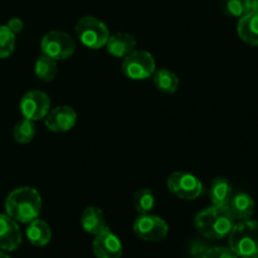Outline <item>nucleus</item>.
Returning a JSON list of instances; mask_svg holds the SVG:
<instances>
[{
	"label": "nucleus",
	"mask_w": 258,
	"mask_h": 258,
	"mask_svg": "<svg viewBox=\"0 0 258 258\" xmlns=\"http://www.w3.org/2000/svg\"><path fill=\"white\" fill-rule=\"evenodd\" d=\"M34 72L35 76L39 78L43 82H50L55 78L58 72L57 60L53 58L47 57V55L42 54L37 58L34 64Z\"/></svg>",
	"instance_id": "aec40b11"
},
{
	"label": "nucleus",
	"mask_w": 258,
	"mask_h": 258,
	"mask_svg": "<svg viewBox=\"0 0 258 258\" xmlns=\"http://www.w3.org/2000/svg\"><path fill=\"white\" fill-rule=\"evenodd\" d=\"M15 48V34L7 27L0 25V58H8Z\"/></svg>",
	"instance_id": "b1692460"
},
{
	"label": "nucleus",
	"mask_w": 258,
	"mask_h": 258,
	"mask_svg": "<svg viewBox=\"0 0 258 258\" xmlns=\"http://www.w3.org/2000/svg\"><path fill=\"white\" fill-rule=\"evenodd\" d=\"M0 258H10L8 254H5L4 252H0Z\"/></svg>",
	"instance_id": "c85d7f7f"
},
{
	"label": "nucleus",
	"mask_w": 258,
	"mask_h": 258,
	"mask_svg": "<svg viewBox=\"0 0 258 258\" xmlns=\"http://www.w3.org/2000/svg\"><path fill=\"white\" fill-rule=\"evenodd\" d=\"M207 249H208V247L204 246L203 243H196L191 248V254H193L194 258H203Z\"/></svg>",
	"instance_id": "bb28decb"
},
{
	"label": "nucleus",
	"mask_w": 258,
	"mask_h": 258,
	"mask_svg": "<svg viewBox=\"0 0 258 258\" xmlns=\"http://www.w3.org/2000/svg\"><path fill=\"white\" fill-rule=\"evenodd\" d=\"M229 248L241 258H251L258 252V222L239 221L228 234Z\"/></svg>",
	"instance_id": "7ed1b4c3"
},
{
	"label": "nucleus",
	"mask_w": 258,
	"mask_h": 258,
	"mask_svg": "<svg viewBox=\"0 0 258 258\" xmlns=\"http://www.w3.org/2000/svg\"><path fill=\"white\" fill-rule=\"evenodd\" d=\"M134 232L143 241L158 242L168 236L169 226L160 217L151 213L140 214L134 222Z\"/></svg>",
	"instance_id": "6e6552de"
},
{
	"label": "nucleus",
	"mask_w": 258,
	"mask_h": 258,
	"mask_svg": "<svg viewBox=\"0 0 258 258\" xmlns=\"http://www.w3.org/2000/svg\"><path fill=\"white\" fill-rule=\"evenodd\" d=\"M76 34L85 47L100 49L105 47L110 37V30L103 22L95 17H83L76 24Z\"/></svg>",
	"instance_id": "20e7f679"
},
{
	"label": "nucleus",
	"mask_w": 258,
	"mask_h": 258,
	"mask_svg": "<svg viewBox=\"0 0 258 258\" xmlns=\"http://www.w3.org/2000/svg\"><path fill=\"white\" fill-rule=\"evenodd\" d=\"M19 108L24 118L32 121L42 120L50 111L49 96L43 91H29L20 100Z\"/></svg>",
	"instance_id": "1a4fd4ad"
},
{
	"label": "nucleus",
	"mask_w": 258,
	"mask_h": 258,
	"mask_svg": "<svg viewBox=\"0 0 258 258\" xmlns=\"http://www.w3.org/2000/svg\"><path fill=\"white\" fill-rule=\"evenodd\" d=\"M170 193L183 201H194L203 191V184L196 175L186 171H175L166 180Z\"/></svg>",
	"instance_id": "423d86ee"
},
{
	"label": "nucleus",
	"mask_w": 258,
	"mask_h": 258,
	"mask_svg": "<svg viewBox=\"0 0 258 258\" xmlns=\"http://www.w3.org/2000/svg\"><path fill=\"white\" fill-rule=\"evenodd\" d=\"M29 226L27 228V237L33 246L43 247L47 246L52 238V231L48 223H45L42 219H34L29 222Z\"/></svg>",
	"instance_id": "a211bd4d"
},
{
	"label": "nucleus",
	"mask_w": 258,
	"mask_h": 258,
	"mask_svg": "<svg viewBox=\"0 0 258 258\" xmlns=\"http://www.w3.org/2000/svg\"><path fill=\"white\" fill-rule=\"evenodd\" d=\"M203 258H238L229 247H212L207 249Z\"/></svg>",
	"instance_id": "393cba45"
},
{
	"label": "nucleus",
	"mask_w": 258,
	"mask_h": 258,
	"mask_svg": "<svg viewBox=\"0 0 258 258\" xmlns=\"http://www.w3.org/2000/svg\"><path fill=\"white\" fill-rule=\"evenodd\" d=\"M232 197H233V189L226 178L218 176L213 179L209 188V198L213 206H228Z\"/></svg>",
	"instance_id": "f3484780"
},
{
	"label": "nucleus",
	"mask_w": 258,
	"mask_h": 258,
	"mask_svg": "<svg viewBox=\"0 0 258 258\" xmlns=\"http://www.w3.org/2000/svg\"><path fill=\"white\" fill-rule=\"evenodd\" d=\"M7 27L9 28L14 34H18V33L22 32L23 28H24V23H23V20L20 19V18H12V19H9V22H8Z\"/></svg>",
	"instance_id": "a878e982"
},
{
	"label": "nucleus",
	"mask_w": 258,
	"mask_h": 258,
	"mask_svg": "<svg viewBox=\"0 0 258 258\" xmlns=\"http://www.w3.org/2000/svg\"><path fill=\"white\" fill-rule=\"evenodd\" d=\"M122 251V243L108 227L95 236L93 253L96 258H121Z\"/></svg>",
	"instance_id": "9d476101"
},
{
	"label": "nucleus",
	"mask_w": 258,
	"mask_h": 258,
	"mask_svg": "<svg viewBox=\"0 0 258 258\" xmlns=\"http://www.w3.org/2000/svg\"><path fill=\"white\" fill-rule=\"evenodd\" d=\"M42 53L54 60L70 58L76 50V43L70 34L59 30H52L43 37L40 43Z\"/></svg>",
	"instance_id": "39448f33"
},
{
	"label": "nucleus",
	"mask_w": 258,
	"mask_h": 258,
	"mask_svg": "<svg viewBox=\"0 0 258 258\" xmlns=\"http://www.w3.org/2000/svg\"><path fill=\"white\" fill-rule=\"evenodd\" d=\"M251 258H258V252H257V253H256V254H253V256H252Z\"/></svg>",
	"instance_id": "c756f323"
},
{
	"label": "nucleus",
	"mask_w": 258,
	"mask_h": 258,
	"mask_svg": "<svg viewBox=\"0 0 258 258\" xmlns=\"http://www.w3.org/2000/svg\"><path fill=\"white\" fill-rule=\"evenodd\" d=\"M106 49L116 58H125L136 49V39L128 33H115L108 37Z\"/></svg>",
	"instance_id": "ddd939ff"
},
{
	"label": "nucleus",
	"mask_w": 258,
	"mask_h": 258,
	"mask_svg": "<svg viewBox=\"0 0 258 258\" xmlns=\"http://www.w3.org/2000/svg\"><path fill=\"white\" fill-rule=\"evenodd\" d=\"M45 126L53 133H66L73 128L77 122V113L71 106H58L45 116Z\"/></svg>",
	"instance_id": "9b49d317"
},
{
	"label": "nucleus",
	"mask_w": 258,
	"mask_h": 258,
	"mask_svg": "<svg viewBox=\"0 0 258 258\" xmlns=\"http://www.w3.org/2000/svg\"><path fill=\"white\" fill-rule=\"evenodd\" d=\"M237 32L244 43L258 47V14L248 12L239 18L237 24Z\"/></svg>",
	"instance_id": "4468645a"
},
{
	"label": "nucleus",
	"mask_w": 258,
	"mask_h": 258,
	"mask_svg": "<svg viewBox=\"0 0 258 258\" xmlns=\"http://www.w3.org/2000/svg\"><path fill=\"white\" fill-rule=\"evenodd\" d=\"M155 59L146 50L135 49L131 54L123 58L122 72L131 80L140 81L151 77L155 72Z\"/></svg>",
	"instance_id": "0eeeda50"
},
{
	"label": "nucleus",
	"mask_w": 258,
	"mask_h": 258,
	"mask_svg": "<svg viewBox=\"0 0 258 258\" xmlns=\"http://www.w3.org/2000/svg\"><path fill=\"white\" fill-rule=\"evenodd\" d=\"M81 224L88 234H93V236L107 228L105 214L97 207H88L83 211L81 216Z\"/></svg>",
	"instance_id": "dca6fc26"
},
{
	"label": "nucleus",
	"mask_w": 258,
	"mask_h": 258,
	"mask_svg": "<svg viewBox=\"0 0 258 258\" xmlns=\"http://www.w3.org/2000/svg\"><path fill=\"white\" fill-rule=\"evenodd\" d=\"M233 216L227 206H212L199 212L196 217V228L209 239H222L234 226Z\"/></svg>",
	"instance_id": "f03ea898"
},
{
	"label": "nucleus",
	"mask_w": 258,
	"mask_h": 258,
	"mask_svg": "<svg viewBox=\"0 0 258 258\" xmlns=\"http://www.w3.org/2000/svg\"><path fill=\"white\" fill-rule=\"evenodd\" d=\"M13 136H14L15 141L19 144L30 143L35 136L34 121L28 120V118H23V120H20L19 122H17V125L14 126Z\"/></svg>",
	"instance_id": "5701e85b"
},
{
	"label": "nucleus",
	"mask_w": 258,
	"mask_h": 258,
	"mask_svg": "<svg viewBox=\"0 0 258 258\" xmlns=\"http://www.w3.org/2000/svg\"><path fill=\"white\" fill-rule=\"evenodd\" d=\"M227 207L233 218L238 219V221L251 219L254 213V201L247 193H238L232 197L231 202Z\"/></svg>",
	"instance_id": "2eb2a0df"
},
{
	"label": "nucleus",
	"mask_w": 258,
	"mask_h": 258,
	"mask_svg": "<svg viewBox=\"0 0 258 258\" xmlns=\"http://www.w3.org/2000/svg\"><path fill=\"white\" fill-rule=\"evenodd\" d=\"M42 198L38 190L30 186L14 189L5 199V211L10 218L20 223H29L39 217Z\"/></svg>",
	"instance_id": "f257e3e1"
},
{
	"label": "nucleus",
	"mask_w": 258,
	"mask_h": 258,
	"mask_svg": "<svg viewBox=\"0 0 258 258\" xmlns=\"http://www.w3.org/2000/svg\"><path fill=\"white\" fill-rule=\"evenodd\" d=\"M134 207L140 214L150 213L155 207V196L148 188L139 189L134 196Z\"/></svg>",
	"instance_id": "4be33fe9"
},
{
	"label": "nucleus",
	"mask_w": 258,
	"mask_h": 258,
	"mask_svg": "<svg viewBox=\"0 0 258 258\" xmlns=\"http://www.w3.org/2000/svg\"><path fill=\"white\" fill-rule=\"evenodd\" d=\"M154 85L164 93H175L179 88V78L168 68H160L154 72Z\"/></svg>",
	"instance_id": "6ab92c4d"
},
{
	"label": "nucleus",
	"mask_w": 258,
	"mask_h": 258,
	"mask_svg": "<svg viewBox=\"0 0 258 258\" xmlns=\"http://www.w3.org/2000/svg\"><path fill=\"white\" fill-rule=\"evenodd\" d=\"M221 9L227 17L241 18L251 10V0H221Z\"/></svg>",
	"instance_id": "412c9836"
},
{
	"label": "nucleus",
	"mask_w": 258,
	"mask_h": 258,
	"mask_svg": "<svg viewBox=\"0 0 258 258\" xmlns=\"http://www.w3.org/2000/svg\"><path fill=\"white\" fill-rule=\"evenodd\" d=\"M22 244V233L17 222L8 214H0V249L15 251Z\"/></svg>",
	"instance_id": "f8f14e48"
},
{
	"label": "nucleus",
	"mask_w": 258,
	"mask_h": 258,
	"mask_svg": "<svg viewBox=\"0 0 258 258\" xmlns=\"http://www.w3.org/2000/svg\"><path fill=\"white\" fill-rule=\"evenodd\" d=\"M249 12L257 13L258 14V0H251V10Z\"/></svg>",
	"instance_id": "cd10ccee"
}]
</instances>
